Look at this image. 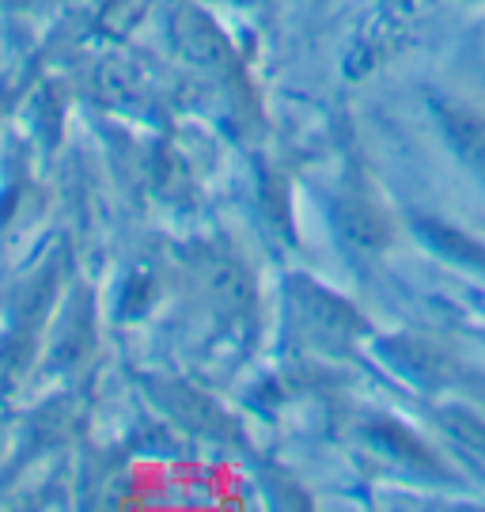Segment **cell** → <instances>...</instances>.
Returning <instances> with one entry per match:
<instances>
[{
    "mask_svg": "<svg viewBox=\"0 0 485 512\" xmlns=\"http://www.w3.org/2000/svg\"><path fill=\"white\" fill-rule=\"evenodd\" d=\"M436 122L444 129L448 145L455 148V156L467 167H474V175L485 179V118L478 110L463 107V103H436Z\"/></svg>",
    "mask_w": 485,
    "mask_h": 512,
    "instance_id": "6da1fadb",
    "label": "cell"
},
{
    "mask_svg": "<svg viewBox=\"0 0 485 512\" xmlns=\"http://www.w3.org/2000/svg\"><path fill=\"white\" fill-rule=\"evenodd\" d=\"M417 228H421V239L429 243L436 255H444L448 262H455V266H474V270H482L485 274L482 243H474V239H467L463 232L448 228V224H440V220H421Z\"/></svg>",
    "mask_w": 485,
    "mask_h": 512,
    "instance_id": "7a4b0ae2",
    "label": "cell"
},
{
    "mask_svg": "<svg viewBox=\"0 0 485 512\" xmlns=\"http://www.w3.org/2000/svg\"><path fill=\"white\" fill-rule=\"evenodd\" d=\"M342 232L360 251H379L387 243V224H383V217H376L368 205L353 202V198L342 205Z\"/></svg>",
    "mask_w": 485,
    "mask_h": 512,
    "instance_id": "3957f363",
    "label": "cell"
}]
</instances>
